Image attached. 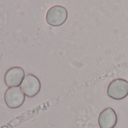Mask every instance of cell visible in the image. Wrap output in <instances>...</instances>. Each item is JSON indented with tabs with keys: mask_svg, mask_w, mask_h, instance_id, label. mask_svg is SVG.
I'll return each instance as SVG.
<instances>
[{
	"mask_svg": "<svg viewBox=\"0 0 128 128\" xmlns=\"http://www.w3.org/2000/svg\"><path fill=\"white\" fill-rule=\"evenodd\" d=\"M68 18V10L62 5H54L51 7L45 16L46 22L53 27H58L63 25Z\"/></svg>",
	"mask_w": 128,
	"mask_h": 128,
	"instance_id": "6da1fadb",
	"label": "cell"
},
{
	"mask_svg": "<svg viewBox=\"0 0 128 128\" xmlns=\"http://www.w3.org/2000/svg\"><path fill=\"white\" fill-rule=\"evenodd\" d=\"M108 96L115 100H121L128 96V81L124 79L112 80L107 88Z\"/></svg>",
	"mask_w": 128,
	"mask_h": 128,
	"instance_id": "7a4b0ae2",
	"label": "cell"
},
{
	"mask_svg": "<svg viewBox=\"0 0 128 128\" xmlns=\"http://www.w3.org/2000/svg\"><path fill=\"white\" fill-rule=\"evenodd\" d=\"M25 96L20 88H8L4 95L5 103L10 109H17L24 104Z\"/></svg>",
	"mask_w": 128,
	"mask_h": 128,
	"instance_id": "3957f363",
	"label": "cell"
},
{
	"mask_svg": "<svg viewBox=\"0 0 128 128\" xmlns=\"http://www.w3.org/2000/svg\"><path fill=\"white\" fill-rule=\"evenodd\" d=\"M41 82L39 79L32 74H28L25 76V78L20 86V88L25 95L28 98L35 97L41 90Z\"/></svg>",
	"mask_w": 128,
	"mask_h": 128,
	"instance_id": "277c9868",
	"label": "cell"
},
{
	"mask_svg": "<svg viewBox=\"0 0 128 128\" xmlns=\"http://www.w3.org/2000/svg\"><path fill=\"white\" fill-rule=\"evenodd\" d=\"M25 78V71L22 68L13 67L8 69L4 76V81L7 87L14 88L21 86Z\"/></svg>",
	"mask_w": 128,
	"mask_h": 128,
	"instance_id": "5b68a950",
	"label": "cell"
},
{
	"mask_svg": "<svg viewBox=\"0 0 128 128\" xmlns=\"http://www.w3.org/2000/svg\"><path fill=\"white\" fill-rule=\"evenodd\" d=\"M117 123L118 116L112 108H106L100 113L98 124L100 128H115Z\"/></svg>",
	"mask_w": 128,
	"mask_h": 128,
	"instance_id": "8992f818",
	"label": "cell"
}]
</instances>
